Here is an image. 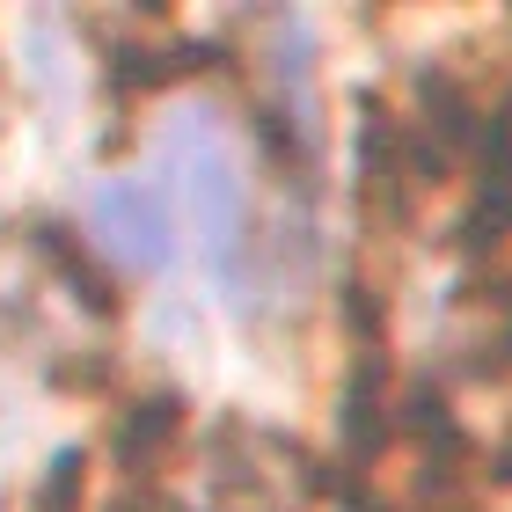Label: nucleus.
Instances as JSON below:
<instances>
[{
	"label": "nucleus",
	"mask_w": 512,
	"mask_h": 512,
	"mask_svg": "<svg viewBox=\"0 0 512 512\" xmlns=\"http://www.w3.org/2000/svg\"><path fill=\"white\" fill-rule=\"evenodd\" d=\"M161 154H169V169L183 183V205H191V220H198L205 256H227L235 235H242V213H249V183H242V161L227 147V132L213 118H183Z\"/></svg>",
	"instance_id": "1"
},
{
	"label": "nucleus",
	"mask_w": 512,
	"mask_h": 512,
	"mask_svg": "<svg viewBox=\"0 0 512 512\" xmlns=\"http://www.w3.org/2000/svg\"><path fill=\"white\" fill-rule=\"evenodd\" d=\"M96 235H103V249L110 256H125V264H139V271H161L169 264V198L154 191V183H139V176H125V183H103L96 191Z\"/></svg>",
	"instance_id": "2"
}]
</instances>
